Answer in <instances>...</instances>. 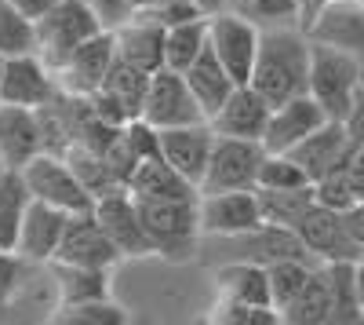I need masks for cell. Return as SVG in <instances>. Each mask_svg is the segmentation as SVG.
Here are the masks:
<instances>
[{
    "label": "cell",
    "mask_w": 364,
    "mask_h": 325,
    "mask_svg": "<svg viewBox=\"0 0 364 325\" xmlns=\"http://www.w3.org/2000/svg\"><path fill=\"white\" fill-rule=\"evenodd\" d=\"M33 263L22 259L18 252H8V249H0V311L11 307L18 300V292L26 285V274Z\"/></svg>",
    "instance_id": "cell-42"
},
{
    "label": "cell",
    "mask_w": 364,
    "mask_h": 325,
    "mask_svg": "<svg viewBox=\"0 0 364 325\" xmlns=\"http://www.w3.org/2000/svg\"><path fill=\"white\" fill-rule=\"evenodd\" d=\"M186 81H190V88H193V96H197L204 117L219 113V106L230 99V92L237 88V81L230 77V70L219 63V55L211 51V44L197 55V63L186 70Z\"/></svg>",
    "instance_id": "cell-26"
},
{
    "label": "cell",
    "mask_w": 364,
    "mask_h": 325,
    "mask_svg": "<svg viewBox=\"0 0 364 325\" xmlns=\"http://www.w3.org/2000/svg\"><path fill=\"white\" fill-rule=\"evenodd\" d=\"M324 121H328V113L321 110V103L310 92H302V96H295V99H288V103L269 110V121H266V132H262V146L269 154H288L310 132H317Z\"/></svg>",
    "instance_id": "cell-15"
},
{
    "label": "cell",
    "mask_w": 364,
    "mask_h": 325,
    "mask_svg": "<svg viewBox=\"0 0 364 325\" xmlns=\"http://www.w3.org/2000/svg\"><path fill=\"white\" fill-rule=\"evenodd\" d=\"M248 84L269 106H281L302 92H310V37H306V29H299V26L262 29Z\"/></svg>",
    "instance_id": "cell-1"
},
{
    "label": "cell",
    "mask_w": 364,
    "mask_h": 325,
    "mask_svg": "<svg viewBox=\"0 0 364 325\" xmlns=\"http://www.w3.org/2000/svg\"><path fill=\"white\" fill-rule=\"evenodd\" d=\"M84 4L102 19L106 29H117L124 19H132V8H135L132 0H84Z\"/></svg>",
    "instance_id": "cell-43"
},
{
    "label": "cell",
    "mask_w": 364,
    "mask_h": 325,
    "mask_svg": "<svg viewBox=\"0 0 364 325\" xmlns=\"http://www.w3.org/2000/svg\"><path fill=\"white\" fill-rule=\"evenodd\" d=\"M63 158L73 165L77 180L87 187V194H91V197H102V194H109L113 187H120V183L113 180V172H109V165H106V158H102V154L84 150V146H77V143H73Z\"/></svg>",
    "instance_id": "cell-36"
},
{
    "label": "cell",
    "mask_w": 364,
    "mask_h": 325,
    "mask_svg": "<svg viewBox=\"0 0 364 325\" xmlns=\"http://www.w3.org/2000/svg\"><path fill=\"white\" fill-rule=\"evenodd\" d=\"M48 274H51V289H55V307H73V304L106 300L109 296V271L77 267V263L51 259Z\"/></svg>",
    "instance_id": "cell-24"
},
{
    "label": "cell",
    "mask_w": 364,
    "mask_h": 325,
    "mask_svg": "<svg viewBox=\"0 0 364 325\" xmlns=\"http://www.w3.org/2000/svg\"><path fill=\"white\" fill-rule=\"evenodd\" d=\"M269 110L273 106L255 92L252 84H237L230 92V99L219 106V113L208 117V125L215 128V135H237V139H259L262 143Z\"/></svg>",
    "instance_id": "cell-21"
},
{
    "label": "cell",
    "mask_w": 364,
    "mask_h": 325,
    "mask_svg": "<svg viewBox=\"0 0 364 325\" xmlns=\"http://www.w3.org/2000/svg\"><path fill=\"white\" fill-rule=\"evenodd\" d=\"M113 58H117L113 29H99L95 37H87L66 63L55 70L58 88L70 92V96H80V99L95 96L102 88V81H106V73H109V66H113Z\"/></svg>",
    "instance_id": "cell-11"
},
{
    "label": "cell",
    "mask_w": 364,
    "mask_h": 325,
    "mask_svg": "<svg viewBox=\"0 0 364 325\" xmlns=\"http://www.w3.org/2000/svg\"><path fill=\"white\" fill-rule=\"evenodd\" d=\"M95 220L109 234V242L120 249V256H154V245L146 238V227L139 216V201L128 187H113L109 194L95 197Z\"/></svg>",
    "instance_id": "cell-12"
},
{
    "label": "cell",
    "mask_w": 364,
    "mask_h": 325,
    "mask_svg": "<svg viewBox=\"0 0 364 325\" xmlns=\"http://www.w3.org/2000/svg\"><path fill=\"white\" fill-rule=\"evenodd\" d=\"M193 4L200 8V15H219V11H226V0H193Z\"/></svg>",
    "instance_id": "cell-49"
},
{
    "label": "cell",
    "mask_w": 364,
    "mask_h": 325,
    "mask_svg": "<svg viewBox=\"0 0 364 325\" xmlns=\"http://www.w3.org/2000/svg\"><path fill=\"white\" fill-rule=\"evenodd\" d=\"M259 37H262V29L230 8L219 15H208V44L237 84H248V77H252L255 55H259Z\"/></svg>",
    "instance_id": "cell-8"
},
{
    "label": "cell",
    "mask_w": 364,
    "mask_h": 325,
    "mask_svg": "<svg viewBox=\"0 0 364 325\" xmlns=\"http://www.w3.org/2000/svg\"><path fill=\"white\" fill-rule=\"evenodd\" d=\"M237 15L252 19L259 29H277V26H299V4L295 0H245ZM302 29V26H299Z\"/></svg>",
    "instance_id": "cell-40"
},
{
    "label": "cell",
    "mask_w": 364,
    "mask_h": 325,
    "mask_svg": "<svg viewBox=\"0 0 364 325\" xmlns=\"http://www.w3.org/2000/svg\"><path fill=\"white\" fill-rule=\"evenodd\" d=\"M0 77H4V58H0ZM0 103H4V99H0Z\"/></svg>",
    "instance_id": "cell-55"
},
{
    "label": "cell",
    "mask_w": 364,
    "mask_h": 325,
    "mask_svg": "<svg viewBox=\"0 0 364 325\" xmlns=\"http://www.w3.org/2000/svg\"><path fill=\"white\" fill-rule=\"evenodd\" d=\"M58 96V77L37 51L4 58V77H0V99L11 106L41 110Z\"/></svg>",
    "instance_id": "cell-13"
},
{
    "label": "cell",
    "mask_w": 364,
    "mask_h": 325,
    "mask_svg": "<svg viewBox=\"0 0 364 325\" xmlns=\"http://www.w3.org/2000/svg\"><path fill=\"white\" fill-rule=\"evenodd\" d=\"M208 48V19H190V22H178V26H168V37H164V66L186 73L197 55Z\"/></svg>",
    "instance_id": "cell-31"
},
{
    "label": "cell",
    "mask_w": 364,
    "mask_h": 325,
    "mask_svg": "<svg viewBox=\"0 0 364 325\" xmlns=\"http://www.w3.org/2000/svg\"><path fill=\"white\" fill-rule=\"evenodd\" d=\"M353 139H350V132H346V125L343 121H328L317 128V132H310L306 139H302L295 150H288L299 165H302V172L310 175V183H317L321 175H328V172H339V168H346V161H350V154H353Z\"/></svg>",
    "instance_id": "cell-19"
},
{
    "label": "cell",
    "mask_w": 364,
    "mask_h": 325,
    "mask_svg": "<svg viewBox=\"0 0 364 325\" xmlns=\"http://www.w3.org/2000/svg\"><path fill=\"white\" fill-rule=\"evenodd\" d=\"M37 51V22L26 19L11 0H0V58Z\"/></svg>",
    "instance_id": "cell-35"
},
{
    "label": "cell",
    "mask_w": 364,
    "mask_h": 325,
    "mask_svg": "<svg viewBox=\"0 0 364 325\" xmlns=\"http://www.w3.org/2000/svg\"><path fill=\"white\" fill-rule=\"evenodd\" d=\"M331 4H360L364 8V0H331Z\"/></svg>",
    "instance_id": "cell-53"
},
{
    "label": "cell",
    "mask_w": 364,
    "mask_h": 325,
    "mask_svg": "<svg viewBox=\"0 0 364 325\" xmlns=\"http://www.w3.org/2000/svg\"><path fill=\"white\" fill-rule=\"evenodd\" d=\"M37 154H44V132L37 110L0 103V158H4V165L26 168Z\"/></svg>",
    "instance_id": "cell-20"
},
{
    "label": "cell",
    "mask_w": 364,
    "mask_h": 325,
    "mask_svg": "<svg viewBox=\"0 0 364 325\" xmlns=\"http://www.w3.org/2000/svg\"><path fill=\"white\" fill-rule=\"evenodd\" d=\"M142 117L154 128H178V125L208 121L197 96H193V88H190V81H186V73H178L171 66H161L157 73H149Z\"/></svg>",
    "instance_id": "cell-7"
},
{
    "label": "cell",
    "mask_w": 364,
    "mask_h": 325,
    "mask_svg": "<svg viewBox=\"0 0 364 325\" xmlns=\"http://www.w3.org/2000/svg\"><path fill=\"white\" fill-rule=\"evenodd\" d=\"M197 223L200 238H233L262 223L255 190H219L197 194Z\"/></svg>",
    "instance_id": "cell-10"
},
{
    "label": "cell",
    "mask_w": 364,
    "mask_h": 325,
    "mask_svg": "<svg viewBox=\"0 0 364 325\" xmlns=\"http://www.w3.org/2000/svg\"><path fill=\"white\" fill-rule=\"evenodd\" d=\"M314 267L317 263H310V259H277V263L266 267V274H269V300H273V307H277L281 314L302 292V285L310 282Z\"/></svg>",
    "instance_id": "cell-34"
},
{
    "label": "cell",
    "mask_w": 364,
    "mask_h": 325,
    "mask_svg": "<svg viewBox=\"0 0 364 325\" xmlns=\"http://www.w3.org/2000/svg\"><path fill=\"white\" fill-rule=\"evenodd\" d=\"M135 201L154 252L168 259H186L197 249L200 238L197 197H135Z\"/></svg>",
    "instance_id": "cell-2"
},
{
    "label": "cell",
    "mask_w": 364,
    "mask_h": 325,
    "mask_svg": "<svg viewBox=\"0 0 364 325\" xmlns=\"http://www.w3.org/2000/svg\"><path fill=\"white\" fill-rule=\"evenodd\" d=\"M306 37L314 44H328L350 55H364V8L360 4H328L306 26Z\"/></svg>",
    "instance_id": "cell-22"
},
{
    "label": "cell",
    "mask_w": 364,
    "mask_h": 325,
    "mask_svg": "<svg viewBox=\"0 0 364 325\" xmlns=\"http://www.w3.org/2000/svg\"><path fill=\"white\" fill-rule=\"evenodd\" d=\"M132 11H139V8H161V4H171V0H132Z\"/></svg>",
    "instance_id": "cell-51"
},
{
    "label": "cell",
    "mask_w": 364,
    "mask_h": 325,
    "mask_svg": "<svg viewBox=\"0 0 364 325\" xmlns=\"http://www.w3.org/2000/svg\"><path fill=\"white\" fill-rule=\"evenodd\" d=\"M146 88H149V73L139 70V66H132V63H124V58L117 55L99 92H106V96L120 106V113H124L128 121H135V117H142Z\"/></svg>",
    "instance_id": "cell-29"
},
{
    "label": "cell",
    "mask_w": 364,
    "mask_h": 325,
    "mask_svg": "<svg viewBox=\"0 0 364 325\" xmlns=\"http://www.w3.org/2000/svg\"><path fill=\"white\" fill-rule=\"evenodd\" d=\"M8 172V165H4V158H0V175H4Z\"/></svg>",
    "instance_id": "cell-54"
},
{
    "label": "cell",
    "mask_w": 364,
    "mask_h": 325,
    "mask_svg": "<svg viewBox=\"0 0 364 325\" xmlns=\"http://www.w3.org/2000/svg\"><path fill=\"white\" fill-rule=\"evenodd\" d=\"M357 70H360V88H364V55H357Z\"/></svg>",
    "instance_id": "cell-52"
},
{
    "label": "cell",
    "mask_w": 364,
    "mask_h": 325,
    "mask_svg": "<svg viewBox=\"0 0 364 325\" xmlns=\"http://www.w3.org/2000/svg\"><path fill=\"white\" fill-rule=\"evenodd\" d=\"M233 252V259H252V263H262V267H269V263L277 259H310V249L302 245L299 230L295 227H277V223H259L245 234H233V238H223Z\"/></svg>",
    "instance_id": "cell-17"
},
{
    "label": "cell",
    "mask_w": 364,
    "mask_h": 325,
    "mask_svg": "<svg viewBox=\"0 0 364 325\" xmlns=\"http://www.w3.org/2000/svg\"><path fill=\"white\" fill-rule=\"evenodd\" d=\"M357 88H360L357 55L310 41V96L321 103V110L331 121H343L346 117Z\"/></svg>",
    "instance_id": "cell-4"
},
{
    "label": "cell",
    "mask_w": 364,
    "mask_h": 325,
    "mask_svg": "<svg viewBox=\"0 0 364 325\" xmlns=\"http://www.w3.org/2000/svg\"><path fill=\"white\" fill-rule=\"evenodd\" d=\"M255 197H259L262 223L295 227L302 216L310 212V205H314V183L310 187H295V190H266V187H255Z\"/></svg>",
    "instance_id": "cell-32"
},
{
    "label": "cell",
    "mask_w": 364,
    "mask_h": 325,
    "mask_svg": "<svg viewBox=\"0 0 364 325\" xmlns=\"http://www.w3.org/2000/svg\"><path fill=\"white\" fill-rule=\"evenodd\" d=\"M211 146H215V128L208 121L197 125H178V128H161V158L200 190L204 172L211 161Z\"/></svg>",
    "instance_id": "cell-16"
},
{
    "label": "cell",
    "mask_w": 364,
    "mask_h": 325,
    "mask_svg": "<svg viewBox=\"0 0 364 325\" xmlns=\"http://www.w3.org/2000/svg\"><path fill=\"white\" fill-rule=\"evenodd\" d=\"M55 259L63 263H77V267H99V271H113L120 259V249L109 242V234L102 230V223L95 220V212H77L66 223L63 245H58Z\"/></svg>",
    "instance_id": "cell-14"
},
{
    "label": "cell",
    "mask_w": 364,
    "mask_h": 325,
    "mask_svg": "<svg viewBox=\"0 0 364 325\" xmlns=\"http://www.w3.org/2000/svg\"><path fill=\"white\" fill-rule=\"evenodd\" d=\"M29 201H33V194H29V187L22 180V168H8L0 175V249L15 252L18 227H22Z\"/></svg>",
    "instance_id": "cell-30"
},
{
    "label": "cell",
    "mask_w": 364,
    "mask_h": 325,
    "mask_svg": "<svg viewBox=\"0 0 364 325\" xmlns=\"http://www.w3.org/2000/svg\"><path fill=\"white\" fill-rule=\"evenodd\" d=\"M208 321H215V325H281V311L215 296V304L208 311Z\"/></svg>",
    "instance_id": "cell-38"
},
{
    "label": "cell",
    "mask_w": 364,
    "mask_h": 325,
    "mask_svg": "<svg viewBox=\"0 0 364 325\" xmlns=\"http://www.w3.org/2000/svg\"><path fill=\"white\" fill-rule=\"evenodd\" d=\"M11 4H15L26 19H33V22H37V19H44V15L58 4V0H11Z\"/></svg>",
    "instance_id": "cell-46"
},
{
    "label": "cell",
    "mask_w": 364,
    "mask_h": 325,
    "mask_svg": "<svg viewBox=\"0 0 364 325\" xmlns=\"http://www.w3.org/2000/svg\"><path fill=\"white\" fill-rule=\"evenodd\" d=\"M343 216H346V227H350V234H353V238L364 245V201H357L353 209H350V212H343Z\"/></svg>",
    "instance_id": "cell-47"
},
{
    "label": "cell",
    "mask_w": 364,
    "mask_h": 325,
    "mask_svg": "<svg viewBox=\"0 0 364 325\" xmlns=\"http://www.w3.org/2000/svg\"><path fill=\"white\" fill-rule=\"evenodd\" d=\"M211 278H215V296H223V300L273 307V300H269V274H266L262 263L230 259V263H223V267H215Z\"/></svg>",
    "instance_id": "cell-25"
},
{
    "label": "cell",
    "mask_w": 364,
    "mask_h": 325,
    "mask_svg": "<svg viewBox=\"0 0 364 325\" xmlns=\"http://www.w3.org/2000/svg\"><path fill=\"white\" fill-rule=\"evenodd\" d=\"M357 300H360V314H364V256L357 259Z\"/></svg>",
    "instance_id": "cell-50"
},
{
    "label": "cell",
    "mask_w": 364,
    "mask_h": 325,
    "mask_svg": "<svg viewBox=\"0 0 364 325\" xmlns=\"http://www.w3.org/2000/svg\"><path fill=\"white\" fill-rule=\"evenodd\" d=\"M66 223H70V212L55 209L48 201H29V209L22 216V227H18V245L15 252L29 263H48L55 259L58 245H63V234H66Z\"/></svg>",
    "instance_id": "cell-18"
},
{
    "label": "cell",
    "mask_w": 364,
    "mask_h": 325,
    "mask_svg": "<svg viewBox=\"0 0 364 325\" xmlns=\"http://www.w3.org/2000/svg\"><path fill=\"white\" fill-rule=\"evenodd\" d=\"M314 201H317V205H324V209L350 212L353 205H357V194H353L350 180H346V172L339 168V172H328V175H321V180L314 183Z\"/></svg>",
    "instance_id": "cell-41"
},
{
    "label": "cell",
    "mask_w": 364,
    "mask_h": 325,
    "mask_svg": "<svg viewBox=\"0 0 364 325\" xmlns=\"http://www.w3.org/2000/svg\"><path fill=\"white\" fill-rule=\"evenodd\" d=\"M255 187H266V190H295V187H310V175L302 172V165L291 154H269L266 150Z\"/></svg>",
    "instance_id": "cell-39"
},
{
    "label": "cell",
    "mask_w": 364,
    "mask_h": 325,
    "mask_svg": "<svg viewBox=\"0 0 364 325\" xmlns=\"http://www.w3.org/2000/svg\"><path fill=\"white\" fill-rule=\"evenodd\" d=\"M302 245L310 249V256L317 263H357L364 256V245L350 234L346 216L336 209H324V205H310V212L295 223Z\"/></svg>",
    "instance_id": "cell-9"
},
{
    "label": "cell",
    "mask_w": 364,
    "mask_h": 325,
    "mask_svg": "<svg viewBox=\"0 0 364 325\" xmlns=\"http://www.w3.org/2000/svg\"><path fill=\"white\" fill-rule=\"evenodd\" d=\"M99 29H106L102 19L84 0H58L44 19H37V55L51 70H58Z\"/></svg>",
    "instance_id": "cell-3"
},
{
    "label": "cell",
    "mask_w": 364,
    "mask_h": 325,
    "mask_svg": "<svg viewBox=\"0 0 364 325\" xmlns=\"http://www.w3.org/2000/svg\"><path fill=\"white\" fill-rule=\"evenodd\" d=\"M331 282V325H357L364 321L357 300V263H324Z\"/></svg>",
    "instance_id": "cell-33"
},
{
    "label": "cell",
    "mask_w": 364,
    "mask_h": 325,
    "mask_svg": "<svg viewBox=\"0 0 364 325\" xmlns=\"http://www.w3.org/2000/svg\"><path fill=\"white\" fill-rule=\"evenodd\" d=\"M343 125H346L350 139L357 146H364V88H357V96H353V103H350V110L343 117Z\"/></svg>",
    "instance_id": "cell-44"
},
{
    "label": "cell",
    "mask_w": 364,
    "mask_h": 325,
    "mask_svg": "<svg viewBox=\"0 0 364 325\" xmlns=\"http://www.w3.org/2000/svg\"><path fill=\"white\" fill-rule=\"evenodd\" d=\"M343 172H346V180H350L357 201H364V146H353V154H350V161H346Z\"/></svg>",
    "instance_id": "cell-45"
},
{
    "label": "cell",
    "mask_w": 364,
    "mask_h": 325,
    "mask_svg": "<svg viewBox=\"0 0 364 325\" xmlns=\"http://www.w3.org/2000/svg\"><path fill=\"white\" fill-rule=\"evenodd\" d=\"M295 4H299V26L306 29V26L321 15V8L328 4V0H295Z\"/></svg>",
    "instance_id": "cell-48"
},
{
    "label": "cell",
    "mask_w": 364,
    "mask_h": 325,
    "mask_svg": "<svg viewBox=\"0 0 364 325\" xmlns=\"http://www.w3.org/2000/svg\"><path fill=\"white\" fill-rule=\"evenodd\" d=\"M113 37H117V55L124 63H132L146 73H157L164 66V37H168L164 26L132 15L113 29Z\"/></svg>",
    "instance_id": "cell-23"
},
{
    "label": "cell",
    "mask_w": 364,
    "mask_h": 325,
    "mask_svg": "<svg viewBox=\"0 0 364 325\" xmlns=\"http://www.w3.org/2000/svg\"><path fill=\"white\" fill-rule=\"evenodd\" d=\"M51 321H58V325H124L128 311L106 296V300H87V304H73V307H55Z\"/></svg>",
    "instance_id": "cell-37"
},
{
    "label": "cell",
    "mask_w": 364,
    "mask_h": 325,
    "mask_svg": "<svg viewBox=\"0 0 364 325\" xmlns=\"http://www.w3.org/2000/svg\"><path fill=\"white\" fill-rule=\"evenodd\" d=\"M22 180L37 201H48V205H55V209H63L70 216L95 209V197L87 194V187L77 180L73 165L63 154H51V150L37 154L22 168Z\"/></svg>",
    "instance_id": "cell-6"
},
{
    "label": "cell",
    "mask_w": 364,
    "mask_h": 325,
    "mask_svg": "<svg viewBox=\"0 0 364 325\" xmlns=\"http://www.w3.org/2000/svg\"><path fill=\"white\" fill-rule=\"evenodd\" d=\"M266 158V146L259 139H237V135H215L211 161L204 172V183L197 194H219V190H255L259 168Z\"/></svg>",
    "instance_id": "cell-5"
},
{
    "label": "cell",
    "mask_w": 364,
    "mask_h": 325,
    "mask_svg": "<svg viewBox=\"0 0 364 325\" xmlns=\"http://www.w3.org/2000/svg\"><path fill=\"white\" fill-rule=\"evenodd\" d=\"M281 321L288 325H331V282H328V267L317 263L310 282L302 285V292L284 307Z\"/></svg>",
    "instance_id": "cell-28"
},
{
    "label": "cell",
    "mask_w": 364,
    "mask_h": 325,
    "mask_svg": "<svg viewBox=\"0 0 364 325\" xmlns=\"http://www.w3.org/2000/svg\"><path fill=\"white\" fill-rule=\"evenodd\" d=\"M128 190L135 197H197V187L186 175H178L164 158L139 161L132 180H128Z\"/></svg>",
    "instance_id": "cell-27"
}]
</instances>
